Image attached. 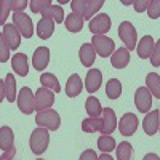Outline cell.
Masks as SVG:
<instances>
[{"instance_id":"6da1fadb","label":"cell","mask_w":160,"mask_h":160,"mask_svg":"<svg viewBox=\"0 0 160 160\" xmlns=\"http://www.w3.org/2000/svg\"><path fill=\"white\" fill-rule=\"evenodd\" d=\"M104 5V0H72L71 8L75 15L82 16L83 19H93Z\"/></svg>"},{"instance_id":"7a4b0ae2","label":"cell","mask_w":160,"mask_h":160,"mask_svg":"<svg viewBox=\"0 0 160 160\" xmlns=\"http://www.w3.org/2000/svg\"><path fill=\"white\" fill-rule=\"evenodd\" d=\"M50 130L47 128H42V127H38L32 131V135L29 138V146H31V151L35 154V155H42L47 148H48V144H50Z\"/></svg>"},{"instance_id":"3957f363","label":"cell","mask_w":160,"mask_h":160,"mask_svg":"<svg viewBox=\"0 0 160 160\" xmlns=\"http://www.w3.org/2000/svg\"><path fill=\"white\" fill-rule=\"evenodd\" d=\"M35 123L42 128H47L50 131H56L61 127V117L55 109H47L42 112H37Z\"/></svg>"},{"instance_id":"277c9868","label":"cell","mask_w":160,"mask_h":160,"mask_svg":"<svg viewBox=\"0 0 160 160\" xmlns=\"http://www.w3.org/2000/svg\"><path fill=\"white\" fill-rule=\"evenodd\" d=\"M91 45H93L95 51L101 58H109V56L114 55V51H115L114 40L111 37H106V35H93Z\"/></svg>"},{"instance_id":"5b68a950","label":"cell","mask_w":160,"mask_h":160,"mask_svg":"<svg viewBox=\"0 0 160 160\" xmlns=\"http://www.w3.org/2000/svg\"><path fill=\"white\" fill-rule=\"evenodd\" d=\"M118 35L122 38V42L125 43V48L130 50H135L138 47V34L136 29L130 21H123L122 24L118 26Z\"/></svg>"},{"instance_id":"8992f818","label":"cell","mask_w":160,"mask_h":160,"mask_svg":"<svg viewBox=\"0 0 160 160\" xmlns=\"http://www.w3.org/2000/svg\"><path fill=\"white\" fill-rule=\"evenodd\" d=\"M18 109L26 114L31 115L35 111V95H32V90L29 87H22L18 95Z\"/></svg>"},{"instance_id":"52a82bcc","label":"cell","mask_w":160,"mask_h":160,"mask_svg":"<svg viewBox=\"0 0 160 160\" xmlns=\"http://www.w3.org/2000/svg\"><path fill=\"white\" fill-rule=\"evenodd\" d=\"M13 24L18 28V31L21 32L22 37L26 38H31L32 34H34V24H32V19L26 15L22 11H18L13 15Z\"/></svg>"},{"instance_id":"ba28073f","label":"cell","mask_w":160,"mask_h":160,"mask_svg":"<svg viewBox=\"0 0 160 160\" xmlns=\"http://www.w3.org/2000/svg\"><path fill=\"white\" fill-rule=\"evenodd\" d=\"M111 18L106 13H101V15H96L88 24L90 32H93V35H104L106 32H109L111 29Z\"/></svg>"},{"instance_id":"9c48e42d","label":"cell","mask_w":160,"mask_h":160,"mask_svg":"<svg viewBox=\"0 0 160 160\" xmlns=\"http://www.w3.org/2000/svg\"><path fill=\"white\" fill-rule=\"evenodd\" d=\"M53 104H55V95H53L51 90L42 87L35 91V111L37 112L50 109Z\"/></svg>"},{"instance_id":"30bf717a","label":"cell","mask_w":160,"mask_h":160,"mask_svg":"<svg viewBox=\"0 0 160 160\" xmlns=\"http://www.w3.org/2000/svg\"><path fill=\"white\" fill-rule=\"evenodd\" d=\"M135 106L142 114H148L152 106V93L148 90V87H139L135 93Z\"/></svg>"},{"instance_id":"8fae6325","label":"cell","mask_w":160,"mask_h":160,"mask_svg":"<svg viewBox=\"0 0 160 160\" xmlns=\"http://www.w3.org/2000/svg\"><path fill=\"white\" fill-rule=\"evenodd\" d=\"M118 130H120V135L123 136L135 135V131L138 130V117L131 112L123 114L122 118L118 120Z\"/></svg>"},{"instance_id":"7c38bea8","label":"cell","mask_w":160,"mask_h":160,"mask_svg":"<svg viewBox=\"0 0 160 160\" xmlns=\"http://www.w3.org/2000/svg\"><path fill=\"white\" fill-rule=\"evenodd\" d=\"M3 38L7 40V43L11 50H16L21 45V32L18 31V28L15 24H5L3 26V31H2Z\"/></svg>"},{"instance_id":"4fadbf2b","label":"cell","mask_w":160,"mask_h":160,"mask_svg":"<svg viewBox=\"0 0 160 160\" xmlns=\"http://www.w3.org/2000/svg\"><path fill=\"white\" fill-rule=\"evenodd\" d=\"M160 112L158 109H154L151 112L146 114L144 120H142V128H144V133L148 136H152L158 131V125H160V118H158Z\"/></svg>"},{"instance_id":"5bb4252c","label":"cell","mask_w":160,"mask_h":160,"mask_svg":"<svg viewBox=\"0 0 160 160\" xmlns=\"http://www.w3.org/2000/svg\"><path fill=\"white\" fill-rule=\"evenodd\" d=\"M50 62V50L47 47H38L34 51L32 56V66L35 71H45V68Z\"/></svg>"},{"instance_id":"9a60e30c","label":"cell","mask_w":160,"mask_h":160,"mask_svg":"<svg viewBox=\"0 0 160 160\" xmlns=\"http://www.w3.org/2000/svg\"><path fill=\"white\" fill-rule=\"evenodd\" d=\"M101 118H102V128H101L102 135H111V133H114V130L117 128V117H115L114 109L104 108Z\"/></svg>"},{"instance_id":"2e32d148","label":"cell","mask_w":160,"mask_h":160,"mask_svg":"<svg viewBox=\"0 0 160 160\" xmlns=\"http://www.w3.org/2000/svg\"><path fill=\"white\" fill-rule=\"evenodd\" d=\"M102 83V74L99 69H90L87 72V77H85V88L88 93H95L99 90Z\"/></svg>"},{"instance_id":"e0dca14e","label":"cell","mask_w":160,"mask_h":160,"mask_svg":"<svg viewBox=\"0 0 160 160\" xmlns=\"http://www.w3.org/2000/svg\"><path fill=\"white\" fill-rule=\"evenodd\" d=\"M11 68L19 77H26L29 74V61L24 53H16L11 58Z\"/></svg>"},{"instance_id":"ac0fdd59","label":"cell","mask_w":160,"mask_h":160,"mask_svg":"<svg viewBox=\"0 0 160 160\" xmlns=\"http://www.w3.org/2000/svg\"><path fill=\"white\" fill-rule=\"evenodd\" d=\"M83 90V83H82V78H80L78 74H72L66 83V95L69 98H75L78 96Z\"/></svg>"},{"instance_id":"d6986e66","label":"cell","mask_w":160,"mask_h":160,"mask_svg":"<svg viewBox=\"0 0 160 160\" xmlns=\"http://www.w3.org/2000/svg\"><path fill=\"white\" fill-rule=\"evenodd\" d=\"M154 47H155V42H154V38H152L151 35H146V37H142V38L139 40L138 47H136V51H138L139 58H142V59H148V58H151L152 51H154Z\"/></svg>"},{"instance_id":"ffe728a7","label":"cell","mask_w":160,"mask_h":160,"mask_svg":"<svg viewBox=\"0 0 160 160\" xmlns=\"http://www.w3.org/2000/svg\"><path fill=\"white\" fill-rule=\"evenodd\" d=\"M78 58H80V62L87 68H91L93 62L96 59V51L93 48L91 43H83L80 47V51H78Z\"/></svg>"},{"instance_id":"44dd1931","label":"cell","mask_w":160,"mask_h":160,"mask_svg":"<svg viewBox=\"0 0 160 160\" xmlns=\"http://www.w3.org/2000/svg\"><path fill=\"white\" fill-rule=\"evenodd\" d=\"M130 62V51L127 48H118L114 51V55L111 56V64L115 69H123L127 68Z\"/></svg>"},{"instance_id":"7402d4cb","label":"cell","mask_w":160,"mask_h":160,"mask_svg":"<svg viewBox=\"0 0 160 160\" xmlns=\"http://www.w3.org/2000/svg\"><path fill=\"white\" fill-rule=\"evenodd\" d=\"M55 32V21L53 19H48V18H42L37 24V35L42 38V40H47L53 35Z\"/></svg>"},{"instance_id":"603a6c76","label":"cell","mask_w":160,"mask_h":160,"mask_svg":"<svg viewBox=\"0 0 160 160\" xmlns=\"http://www.w3.org/2000/svg\"><path fill=\"white\" fill-rule=\"evenodd\" d=\"M43 18H48V19H53L55 22H64V10H62V7H59V5H50V7H47L42 13H40Z\"/></svg>"},{"instance_id":"cb8c5ba5","label":"cell","mask_w":160,"mask_h":160,"mask_svg":"<svg viewBox=\"0 0 160 160\" xmlns=\"http://www.w3.org/2000/svg\"><path fill=\"white\" fill-rule=\"evenodd\" d=\"M83 18L82 16H78L75 15V13H71V15L64 19V26H66V29H68L69 32L72 34H77L83 29Z\"/></svg>"},{"instance_id":"d4e9b609","label":"cell","mask_w":160,"mask_h":160,"mask_svg":"<svg viewBox=\"0 0 160 160\" xmlns=\"http://www.w3.org/2000/svg\"><path fill=\"white\" fill-rule=\"evenodd\" d=\"M13 142H15L13 130L10 127H2V128H0V149H2V151H8L11 148H15Z\"/></svg>"},{"instance_id":"484cf974","label":"cell","mask_w":160,"mask_h":160,"mask_svg":"<svg viewBox=\"0 0 160 160\" xmlns=\"http://www.w3.org/2000/svg\"><path fill=\"white\" fill-rule=\"evenodd\" d=\"M40 83H42L43 88H48L51 90L53 93H59L61 91V85L58 82V78L55 74H50V72H45L40 75Z\"/></svg>"},{"instance_id":"4316f807","label":"cell","mask_w":160,"mask_h":160,"mask_svg":"<svg viewBox=\"0 0 160 160\" xmlns=\"http://www.w3.org/2000/svg\"><path fill=\"white\" fill-rule=\"evenodd\" d=\"M3 83H5V98L10 102L16 101L18 95H16V80H15V75H13V74H7V77L3 78Z\"/></svg>"},{"instance_id":"83f0119b","label":"cell","mask_w":160,"mask_h":160,"mask_svg":"<svg viewBox=\"0 0 160 160\" xmlns=\"http://www.w3.org/2000/svg\"><path fill=\"white\" fill-rule=\"evenodd\" d=\"M101 128H102L101 117H88V118H83L82 122V130L85 133H96V131H101Z\"/></svg>"},{"instance_id":"f1b7e54d","label":"cell","mask_w":160,"mask_h":160,"mask_svg":"<svg viewBox=\"0 0 160 160\" xmlns=\"http://www.w3.org/2000/svg\"><path fill=\"white\" fill-rule=\"evenodd\" d=\"M146 87H148V90L155 98L160 99V75L158 74H155V72L148 74V77H146Z\"/></svg>"},{"instance_id":"f546056e","label":"cell","mask_w":160,"mask_h":160,"mask_svg":"<svg viewBox=\"0 0 160 160\" xmlns=\"http://www.w3.org/2000/svg\"><path fill=\"white\" fill-rule=\"evenodd\" d=\"M106 95H108L109 99H117L122 95V83H120L118 78H111L106 83Z\"/></svg>"},{"instance_id":"4dcf8cb0","label":"cell","mask_w":160,"mask_h":160,"mask_svg":"<svg viewBox=\"0 0 160 160\" xmlns=\"http://www.w3.org/2000/svg\"><path fill=\"white\" fill-rule=\"evenodd\" d=\"M85 109H87V114L90 117H99L102 115V108H101V102L98 98L95 96H90L85 102Z\"/></svg>"},{"instance_id":"1f68e13d","label":"cell","mask_w":160,"mask_h":160,"mask_svg":"<svg viewBox=\"0 0 160 160\" xmlns=\"http://www.w3.org/2000/svg\"><path fill=\"white\" fill-rule=\"evenodd\" d=\"M117 148L115 146V139L111 136V135H102L99 136L98 139V149L102 152V154H109L111 151H114Z\"/></svg>"},{"instance_id":"d6a6232c","label":"cell","mask_w":160,"mask_h":160,"mask_svg":"<svg viewBox=\"0 0 160 160\" xmlns=\"http://www.w3.org/2000/svg\"><path fill=\"white\" fill-rule=\"evenodd\" d=\"M117 160H131V155H133V148L131 144L123 141L117 146Z\"/></svg>"},{"instance_id":"836d02e7","label":"cell","mask_w":160,"mask_h":160,"mask_svg":"<svg viewBox=\"0 0 160 160\" xmlns=\"http://www.w3.org/2000/svg\"><path fill=\"white\" fill-rule=\"evenodd\" d=\"M50 5H51L50 0H31L29 2V8L32 10V13H42Z\"/></svg>"},{"instance_id":"e575fe53","label":"cell","mask_w":160,"mask_h":160,"mask_svg":"<svg viewBox=\"0 0 160 160\" xmlns=\"http://www.w3.org/2000/svg\"><path fill=\"white\" fill-rule=\"evenodd\" d=\"M8 58H10V47L7 40L3 38L2 32H0V62H7Z\"/></svg>"},{"instance_id":"d590c367","label":"cell","mask_w":160,"mask_h":160,"mask_svg":"<svg viewBox=\"0 0 160 160\" xmlns=\"http://www.w3.org/2000/svg\"><path fill=\"white\" fill-rule=\"evenodd\" d=\"M148 15L151 19L160 18V0H151L148 7Z\"/></svg>"},{"instance_id":"8d00e7d4","label":"cell","mask_w":160,"mask_h":160,"mask_svg":"<svg viewBox=\"0 0 160 160\" xmlns=\"http://www.w3.org/2000/svg\"><path fill=\"white\" fill-rule=\"evenodd\" d=\"M0 8H2V13H0V24L5 26V19L8 18V13H10V0H2L0 2Z\"/></svg>"},{"instance_id":"74e56055","label":"cell","mask_w":160,"mask_h":160,"mask_svg":"<svg viewBox=\"0 0 160 160\" xmlns=\"http://www.w3.org/2000/svg\"><path fill=\"white\" fill-rule=\"evenodd\" d=\"M151 64L154 66V68H158L160 66V38H158V42L155 43L154 47V51H152V55H151Z\"/></svg>"},{"instance_id":"f35d334b","label":"cell","mask_w":160,"mask_h":160,"mask_svg":"<svg viewBox=\"0 0 160 160\" xmlns=\"http://www.w3.org/2000/svg\"><path fill=\"white\" fill-rule=\"evenodd\" d=\"M28 5H29V3L26 2V0H10V8H11V10H15V13L22 11Z\"/></svg>"},{"instance_id":"ab89813d","label":"cell","mask_w":160,"mask_h":160,"mask_svg":"<svg viewBox=\"0 0 160 160\" xmlns=\"http://www.w3.org/2000/svg\"><path fill=\"white\" fill-rule=\"evenodd\" d=\"M149 2H151V0H135V2H133V7H135V10L138 13H142V11L148 10Z\"/></svg>"},{"instance_id":"60d3db41","label":"cell","mask_w":160,"mask_h":160,"mask_svg":"<svg viewBox=\"0 0 160 160\" xmlns=\"http://www.w3.org/2000/svg\"><path fill=\"white\" fill-rule=\"evenodd\" d=\"M99 157L96 155V152L93 151V149H87L83 151V154L80 155V160H98Z\"/></svg>"},{"instance_id":"b9f144b4","label":"cell","mask_w":160,"mask_h":160,"mask_svg":"<svg viewBox=\"0 0 160 160\" xmlns=\"http://www.w3.org/2000/svg\"><path fill=\"white\" fill-rule=\"evenodd\" d=\"M15 154H16V149H15V148H11V149H8V151H3V154H2V157H0V160H13Z\"/></svg>"},{"instance_id":"7bdbcfd3","label":"cell","mask_w":160,"mask_h":160,"mask_svg":"<svg viewBox=\"0 0 160 160\" xmlns=\"http://www.w3.org/2000/svg\"><path fill=\"white\" fill-rule=\"evenodd\" d=\"M142 160H160V157H158L157 154L151 152V154H148V155H144V158H142Z\"/></svg>"},{"instance_id":"ee69618b","label":"cell","mask_w":160,"mask_h":160,"mask_svg":"<svg viewBox=\"0 0 160 160\" xmlns=\"http://www.w3.org/2000/svg\"><path fill=\"white\" fill-rule=\"evenodd\" d=\"M98 160H114V158H112V157H111L109 154H101Z\"/></svg>"},{"instance_id":"f6af8a7d","label":"cell","mask_w":160,"mask_h":160,"mask_svg":"<svg viewBox=\"0 0 160 160\" xmlns=\"http://www.w3.org/2000/svg\"><path fill=\"white\" fill-rule=\"evenodd\" d=\"M37 160H43V158H37Z\"/></svg>"},{"instance_id":"bcb514c9","label":"cell","mask_w":160,"mask_h":160,"mask_svg":"<svg viewBox=\"0 0 160 160\" xmlns=\"http://www.w3.org/2000/svg\"><path fill=\"white\" fill-rule=\"evenodd\" d=\"M158 130H160V125H158Z\"/></svg>"}]
</instances>
